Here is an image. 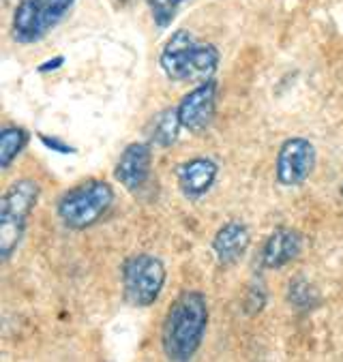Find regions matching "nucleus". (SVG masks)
<instances>
[{
    "label": "nucleus",
    "mask_w": 343,
    "mask_h": 362,
    "mask_svg": "<svg viewBox=\"0 0 343 362\" xmlns=\"http://www.w3.org/2000/svg\"><path fill=\"white\" fill-rule=\"evenodd\" d=\"M211 309L209 300L197 289H185L176 296L161 328V347L168 360L187 362L191 360L209 330Z\"/></svg>",
    "instance_id": "f257e3e1"
},
{
    "label": "nucleus",
    "mask_w": 343,
    "mask_h": 362,
    "mask_svg": "<svg viewBox=\"0 0 343 362\" xmlns=\"http://www.w3.org/2000/svg\"><path fill=\"white\" fill-rule=\"evenodd\" d=\"M221 54L213 43H199L189 30H176L163 45L159 64L168 80L199 84L215 76Z\"/></svg>",
    "instance_id": "f03ea898"
},
{
    "label": "nucleus",
    "mask_w": 343,
    "mask_h": 362,
    "mask_svg": "<svg viewBox=\"0 0 343 362\" xmlns=\"http://www.w3.org/2000/svg\"><path fill=\"white\" fill-rule=\"evenodd\" d=\"M41 187L33 178L16 180L0 199V259L9 262L26 234L28 216L39 204Z\"/></svg>",
    "instance_id": "7ed1b4c3"
},
{
    "label": "nucleus",
    "mask_w": 343,
    "mask_h": 362,
    "mask_svg": "<svg viewBox=\"0 0 343 362\" xmlns=\"http://www.w3.org/2000/svg\"><path fill=\"white\" fill-rule=\"evenodd\" d=\"M114 189L105 180H86L62 193L56 204V214L69 230H88L97 226L114 204Z\"/></svg>",
    "instance_id": "20e7f679"
},
{
    "label": "nucleus",
    "mask_w": 343,
    "mask_h": 362,
    "mask_svg": "<svg viewBox=\"0 0 343 362\" xmlns=\"http://www.w3.org/2000/svg\"><path fill=\"white\" fill-rule=\"evenodd\" d=\"M168 281L165 264L151 253H135L122 264V289L129 305L146 309L155 305Z\"/></svg>",
    "instance_id": "39448f33"
},
{
    "label": "nucleus",
    "mask_w": 343,
    "mask_h": 362,
    "mask_svg": "<svg viewBox=\"0 0 343 362\" xmlns=\"http://www.w3.org/2000/svg\"><path fill=\"white\" fill-rule=\"evenodd\" d=\"M315 159L318 155L313 141L307 137H290L279 146L277 161H274V178L281 187H298L311 176Z\"/></svg>",
    "instance_id": "423d86ee"
},
{
    "label": "nucleus",
    "mask_w": 343,
    "mask_h": 362,
    "mask_svg": "<svg viewBox=\"0 0 343 362\" xmlns=\"http://www.w3.org/2000/svg\"><path fill=\"white\" fill-rule=\"evenodd\" d=\"M217 93L219 84L215 78H211L206 82H199L180 99L176 112L182 129H187L189 133H202L213 124L217 116Z\"/></svg>",
    "instance_id": "0eeeda50"
},
{
    "label": "nucleus",
    "mask_w": 343,
    "mask_h": 362,
    "mask_svg": "<svg viewBox=\"0 0 343 362\" xmlns=\"http://www.w3.org/2000/svg\"><path fill=\"white\" fill-rule=\"evenodd\" d=\"M151 168H153L151 141H131L116 161L114 176L127 191H140L151 178Z\"/></svg>",
    "instance_id": "6e6552de"
},
{
    "label": "nucleus",
    "mask_w": 343,
    "mask_h": 362,
    "mask_svg": "<svg viewBox=\"0 0 343 362\" xmlns=\"http://www.w3.org/2000/svg\"><path fill=\"white\" fill-rule=\"evenodd\" d=\"M219 176V165L209 157H193L176 165V180L185 197L197 199L206 195Z\"/></svg>",
    "instance_id": "1a4fd4ad"
},
{
    "label": "nucleus",
    "mask_w": 343,
    "mask_h": 362,
    "mask_svg": "<svg viewBox=\"0 0 343 362\" xmlns=\"http://www.w3.org/2000/svg\"><path fill=\"white\" fill-rule=\"evenodd\" d=\"M303 251V236L296 230L279 228L274 230L262 249V266L268 270H277L294 262Z\"/></svg>",
    "instance_id": "9d476101"
},
{
    "label": "nucleus",
    "mask_w": 343,
    "mask_h": 362,
    "mask_svg": "<svg viewBox=\"0 0 343 362\" xmlns=\"http://www.w3.org/2000/svg\"><path fill=\"white\" fill-rule=\"evenodd\" d=\"M249 245H251L249 228L243 221L232 219V221L223 223L217 230V234L213 238V253H215L219 264L232 266L238 259H243V255L247 253Z\"/></svg>",
    "instance_id": "9b49d317"
},
{
    "label": "nucleus",
    "mask_w": 343,
    "mask_h": 362,
    "mask_svg": "<svg viewBox=\"0 0 343 362\" xmlns=\"http://www.w3.org/2000/svg\"><path fill=\"white\" fill-rule=\"evenodd\" d=\"M11 37L22 45L37 43L45 37L39 18V0H20V5L13 11Z\"/></svg>",
    "instance_id": "f8f14e48"
},
{
    "label": "nucleus",
    "mask_w": 343,
    "mask_h": 362,
    "mask_svg": "<svg viewBox=\"0 0 343 362\" xmlns=\"http://www.w3.org/2000/svg\"><path fill=\"white\" fill-rule=\"evenodd\" d=\"M180 129H182V124H180L176 107H165L153 118L149 139H151V144H155V146L170 148L172 144H176Z\"/></svg>",
    "instance_id": "ddd939ff"
},
{
    "label": "nucleus",
    "mask_w": 343,
    "mask_h": 362,
    "mask_svg": "<svg viewBox=\"0 0 343 362\" xmlns=\"http://www.w3.org/2000/svg\"><path fill=\"white\" fill-rule=\"evenodd\" d=\"M28 131L18 124H9L0 131V170H9L11 163L24 153L28 146Z\"/></svg>",
    "instance_id": "4468645a"
},
{
    "label": "nucleus",
    "mask_w": 343,
    "mask_h": 362,
    "mask_svg": "<svg viewBox=\"0 0 343 362\" xmlns=\"http://www.w3.org/2000/svg\"><path fill=\"white\" fill-rule=\"evenodd\" d=\"M288 303L296 311H309L320 305V292L311 281L294 279L288 287Z\"/></svg>",
    "instance_id": "2eb2a0df"
},
{
    "label": "nucleus",
    "mask_w": 343,
    "mask_h": 362,
    "mask_svg": "<svg viewBox=\"0 0 343 362\" xmlns=\"http://www.w3.org/2000/svg\"><path fill=\"white\" fill-rule=\"evenodd\" d=\"M76 0H39V18L43 33L47 35L52 28L60 24V20L74 9Z\"/></svg>",
    "instance_id": "dca6fc26"
},
{
    "label": "nucleus",
    "mask_w": 343,
    "mask_h": 362,
    "mask_svg": "<svg viewBox=\"0 0 343 362\" xmlns=\"http://www.w3.org/2000/svg\"><path fill=\"white\" fill-rule=\"evenodd\" d=\"M149 5H151L153 20L159 28H168L172 24V20L176 18V11L180 7L174 3V0H149Z\"/></svg>",
    "instance_id": "f3484780"
},
{
    "label": "nucleus",
    "mask_w": 343,
    "mask_h": 362,
    "mask_svg": "<svg viewBox=\"0 0 343 362\" xmlns=\"http://www.w3.org/2000/svg\"><path fill=\"white\" fill-rule=\"evenodd\" d=\"M266 307V289L262 283H251L249 289H247V296H245V303H243V311L253 317L257 313H262V309Z\"/></svg>",
    "instance_id": "a211bd4d"
},
{
    "label": "nucleus",
    "mask_w": 343,
    "mask_h": 362,
    "mask_svg": "<svg viewBox=\"0 0 343 362\" xmlns=\"http://www.w3.org/2000/svg\"><path fill=\"white\" fill-rule=\"evenodd\" d=\"M39 139H41V144L45 148H50L52 153H58V155H76L78 153V148L76 146H71V144H66L64 139H60L58 135H45V133H39Z\"/></svg>",
    "instance_id": "6ab92c4d"
},
{
    "label": "nucleus",
    "mask_w": 343,
    "mask_h": 362,
    "mask_svg": "<svg viewBox=\"0 0 343 362\" xmlns=\"http://www.w3.org/2000/svg\"><path fill=\"white\" fill-rule=\"evenodd\" d=\"M64 64V58L62 56H56V58H52V60H45V62H41L39 64V74H50V71H56V69H60Z\"/></svg>",
    "instance_id": "aec40b11"
},
{
    "label": "nucleus",
    "mask_w": 343,
    "mask_h": 362,
    "mask_svg": "<svg viewBox=\"0 0 343 362\" xmlns=\"http://www.w3.org/2000/svg\"><path fill=\"white\" fill-rule=\"evenodd\" d=\"M174 3H176V5H182V3H185V0H174Z\"/></svg>",
    "instance_id": "412c9836"
},
{
    "label": "nucleus",
    "mask_w": 343,
    "mask_h": 362,
    "mask_svg": "<svg viewBox=\"0 0 343 362\" xmlns=\"http://www.w3.org/2000/svg\"><path fill=\"white\" fill-rule=\"evenodd\" d=\"M120 3H129V0H120Z\"/></svg>",
    "instance_id": "4be33fe9"
},
{
    "label": "nucleus",
    "mask_w": 343,
    "mask_h": 362,
    "mask_svg": "<svg viewBox=\"0 0 343 362\" xmlns=\"http://www.w3.org/2000/svg\"><path fill=\"white\" fill-rule=\"evenodd\" d=\"M341 197H343V187H341Z\"/></svg>",
    "instance_id": "5701e85b"
}]
</instances>
